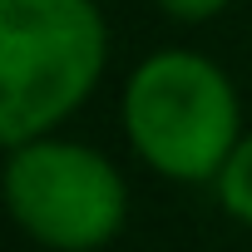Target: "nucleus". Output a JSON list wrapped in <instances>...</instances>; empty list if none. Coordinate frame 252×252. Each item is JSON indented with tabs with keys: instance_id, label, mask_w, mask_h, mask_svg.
I'll return each instance as SVG.
<instances>
[{
	"instance_id": "1",
	"label": "nucleus",
	"mask_w": 252,
	"mask_h": 252,
	"mask_svg": "<svg viewBox=\"0 0 252 252\" xmlns=\"http://www.w3.org/2000/svg\"><path fill=\"white\" fill-rule=\"evenodd\" d=\"M119 129L129 154L168 183H213L247 134L232 74L193 45H163L124 74Z\"/></svg>"
},
{
	"instance_id": "2",
	"label": "nucleus",
	"mask_w": 252,
	"mask_h": 252,
	"mask_svg": "<svg viewBox=\"0 0 252 252\" xmlns=\"http://www.w3.org/2000/svg\"><path fill=\"white\" fill-rule=\"evenodd\" d=\"M99 0H0V149L60 134L109 69Z\"/></svg>"
},
{
	"instance_id": "3",
	"label": "nucleus",
	"mask_w": 252,
	"mask_h": 252,
	"mask_svg": "<svg viewBox=\"0 0 252 252\" xmlns=\"http://www.w3.org/2000/svg\"><path fill=\"white\" fill-rule=\"evenodd\" d=\"M0 208L45 252H99L129 227L134 193L104 149L64 134H40L5 149Z\"/></svg>"
},
{
	"instance_id": "4",
	"label": "nucleus",
	"mask_w": 252,
	"mask_h": 252,
	"mask_svg": "<svg viewBox=\"0 0 252 252\" xmlns=\"http://www.w3.org/2000/svg\"><path fill=\"white\" fill-rule=\"evenodd\" d=\"M208 188H213L218 208H222L237 227L252 232V129L237 139V149L227 154V163L218 168V178H213Z\"/></svg>"
},
{
	"instance_id": "5",
	"label": "nucleus",
	"mask_w": 252,
	"mask_h": 252,
	"mask_svg": "<svg viewBox=\"0 0 252 252\" xmlns=\"http://www.w3.org/2000/svg\"><path fill=\"white\" fill-rule=\"evenodd\" d=\"M149 5H154L158 15L178 20V25H208V20H218L222 10H232V0H149Z\"/></svg>"
}]
</instances>
